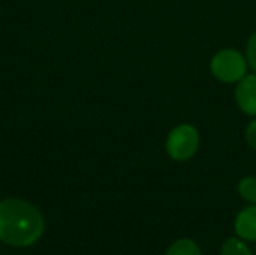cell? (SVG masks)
<instances>
[{"instance_id": "52a82bcc", "label": "cell", "mask_w": 256, "mask_h": 255, "mask_svg": "<svg viewBox=\"0 0 256 255\" xmlns=\"http://www.w3.org/2000/svg\"><path fill=\"white\" fill-rule=\"evenodd\" d=\"M238 194L242 198H244L249 203L256 204V177L255 176H248L240 180L238 183Z\"/></svg>"}, {"instance_id": "5b68a950", "label": "cell", "mask_w": 256, "mask_h": 255, "mask_svg": "<svg viewBox=\"0 0 256 255\" xmlns=\"http://www.w3.org/2000/svg\"><path fill=\"white\" fill-rule=\"evenodd\" d=\"M236 233L244 240H256V204L238 212L236 218Z\"/></svg>"}, {"instance_id": "3957f363", "label": "cell", "mask_w": 256, "mask_h": 255, "mask_svg": "<svg viewBox=\"0 0 256 255\" xmlns=\"http://www.w3.org/2000/svg\"><path fill=\"white\" fill-rule=\"evenodd\" d=\"M166 153L177 162L189 161L200 149V132L190 123H182L172 128L165 141Z\"/></svg>"}, {"instance_id": "9c48e42d", "label": "cell", "mask_w": 256, "mask_h": 255, "mask_svg": "<svg viewBox=\"0 0 256 255\" xmlns=\"http://www.w3.org/2000/svg\"><path fill=\"white\" fill-rule=\"evenodd\" d=\"M246 59L249 66L255 71L256 74V32L252 33V36L248 41V47H246Z\"/></svg>"}, {"instance_id": "277c9868", "label": "cell", "mask_w": 256, "mask_h": 255, "mask_svg": "<svg viewBox=\"0 0 256 255\" xmlns=\"http://www.w3.org/2000/svg\"><path fill=\"white\" fill-rule=\"evenodd\" d=\"M236 102L244 114L256 117V74H248L237 83Z\"/></svg>"}, {"instance_id": "6da1fadb", "label": "cell", "mask_w": 256, "mask_h": 255, "mask_svg": "<svg viewBox=\"0 0 256 255\" xmlns=\"http://www.w3.org/2000/svg\"><path fill=\"white\" fill-rule=\"evenodd\" d=\"M45 230L40 212L27 201L8 198L0 201V240L15 248L36 243Z\"/></svg>"}, {"instance_id": "7a4b0ae2", "label": "cell", "mask_w": 256, "mask_h": 255, "mask_svg": "<svg viewBox=\"0 0 256 255\" xmlns=\"http://www.w3.org/2000/svg\"><path fill=\"white\" fill-rule=\"evenodd\" d=\"M248 59L236 48H224L218 51L210 62L213 77L225 84L238 83L248 75Z\"/></svg>"}, {"instance_id": "30bf717a", "label": "cell", "mask_w": 256, "mask_h": 255, "mask_svg": "<svg viewBox=\"0 0 256 255\" xmlns=\"http://www.w3.org/2000/svg\"><path fill=\"white\" fill-rule=\"evenodd\" d=\"M244 138H246L248 146H249L250 149L256 150V119H254V120L246 126Z\"/></svg>"}, {"instance_id": "8992f818", "label": "cell", "mask_w": 256, "mask_h": 255, "mask_svg": "<svg viewBox=\"0 0 256 255\" xmlns=\"http://www.w3.org/2000/svg\"><path fill=\"white\" fill-rule=\"evenodd\" d=\"M165 255H202L200 246L190 239H180L174 242Z\"/></svg>"}, {"instance_id": "ba28073f", "label": "cell", "mask_w": 256, "mask_h": 255, "mask_svg": "<svg viewBox=\"0 0 256 255\" xmlns=\"http://www.w3.org/2000/svg\"><path fill=\"white\" fill-rule=\"evenodd\" d=\"M220 255H252V252L244 242H242L240 239L231 237L224 243Z\"/></svg>"}]
</instances>
